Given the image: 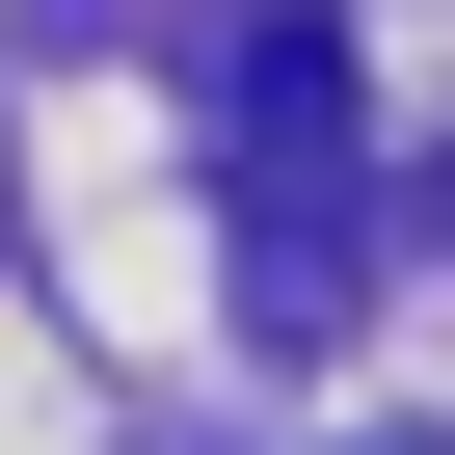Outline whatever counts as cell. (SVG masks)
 I'll return each mask as SVG.
<instances>
[{
  "instance_id": "1",
  "label": "cell",
  "mask_w": 455,
  "mask_h": 455,
  "mask_svg": "<svg viewBox=\"0 0 455 455\" xmlns=\"http://www.w3.org/2000/svg\"><path fill=\"white\" fill-rule=\"evenodd\" d=\"M242 295L268 322H322L348 295V28H242Z\"/></svg>"
}]
</instances>
